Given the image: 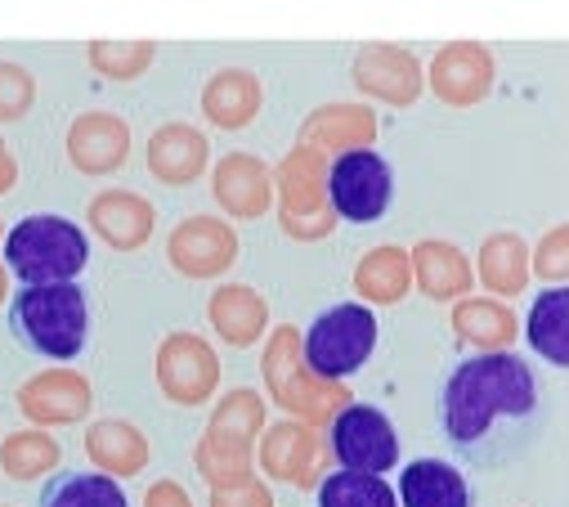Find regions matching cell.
Here are the masks:
<instances>
[{"label": "cell", "mask_w": 569, "mask_h": 507, "mask_svg": "<svg viewBox=\"0 0 569 507\" xmlns=\"http://www.w3.org/2000/svg\"><path fill=\"white\" fill-rule=\"evenodd\" d=\"M449 445L471 463H502L533 445L542 422V391L533 368L511 350H480L462 359L440 396Z\"/></svg>", "instance_id": "cell-1"}, {"label": "cell", "mask_w": 569, "mask_h": 507, "mask_svg": "<svg viewBox=\"0 0 569 507\" xmlns=\"http://www.w3.org/2000/svg\"><path fill=\"white\" fill-rule=\"evenodd\" d=\"M10 332L41 359L68 364L90 341V301L77 284L19 288L10 301Z\"/></svg>", "instance_id": "cell-2"}, {"label": "cell", "mask_w": 569, "mask_h": 507, "mask_svg": "<svg viewBox=\"0 0 569 507\" xmlns=\"http://www.w3.org/2000/svg\"><path fill=\"white\" fill-rule=\"evenodd\" d=\"M90 266V238L77 220L54 216V211H37L23 216L10 233H6V270L23 284V288H41V284H77V275Z\"/></svg>", "instance_id": "cell-3"}, {"label": "cell", "mask_w": 569, "mask_h": 507, "mask_svg": "<svg viewBox=\"0 0 569 507\" xmlns=\"http://www.w3.org/2000/svg\"><path fill=\"white\" fill-rule=\"evenodd\" d=\"M264 387L301 422H332L350 405V391L341 382H323V377H315L306 368L297 328H273V337L264 346Z\"/></svg>", "instance_id": "cell-4"}, {"label": "cell", "mask_w": 569, "mask_h": 507, "mask_svg": "<svg viewBox=\"0 0 569 507\" xmlns=\"http://www.w3.org/2000/svg\"><path fill=\"white\" fill-rule=\"evenodd\" d=\"M377 350V315L363 301H341L328 306L301 337L306 368L323 382H346L350 372H359Z\"/></svg>", "instance_id": "cell-5"}, {"label": "cell", "mask_w": 569, "mask_h": 507, "mask_svg": "<svg viewBox=\"0 0 569 507\" xmlns=\"http://www.w3.org/2000/svg\"><path fill=\"white\" fill-rule=\"evenodd\" d=\"M278 216H282V229L292 238H323L332 233L337 225V211L328 202V167H323V153L319 149H292L282 158L278 176Z\"/></svg>", "instance_id": "cell-6"}, {"label": "cell", "mask_w": 569, "mask_h": 507, "mask_svg": "<svg viewBox=\"0 0 569 507\" xmlns=\"http://www.w3.org/2000/svg\"><path fill=\"white\" fill-rule=\"evenodd\" d=\"M328 202L341 220L372 225L395 202V171L377 149H350L337 153L328 167Z\"/></svg>", "instance_id": "cell-7"}, {"label": "cell", "mask_w": 569, "mask_h": 507, "mask_svg": "<svg viewBox=\"0 0 569 507\" xmlns=\"http://www.w3.org/2000/svg\"><path fill=\"white\" fill-rule=\"evenodd\" d=\"M332 458L346 471H395L399 463V436L395 422L377 405H346L332 418Z\"/></svg>", "instance_id": "cell-8"}, {"label": "cell", "mask_w": 569, "mask_h": 507, "mask_svg": "<svg viewBox=\"0 0 569 507\" xmlns=\"http://www.w3.org/2000/svg\"><path fill=\"white\" fill-rule=\"evenodd\" d=\"M158 387L167 400L193 409L207 405L220 387V359L211 350V341H202L198 332H171L158 346Z\"/></svg>", "instance_id": "cell-9"}, {"label": "cell", "mask_w": 569, "mask_h": 507, "mask_svg": "<svg viewBox=\"0 0 569 507\" xmlns=\"http://www.w3.org/2000/svg\"><path fill=\"white\" fill-rule=\"evenodd\" d=\"M94 391L86 382V372L77 368H46L19 387V409L37 427H72L90 414Z\"/></svg>", "instance_id": "cell-10"}, {"label": "cell", "mask_w": 569, "mask_h": 507, "mask_svg": "<svg viewBox=\"0 0 569 507\" xmlns=\"http://www.w3.org/2000/svg\"><path fill=\"white\" fill-rule=\"evenodd\" d=\"M167 257L189 279H216L238 261V233H233V225H224L216 216H189L176 225Z\"/></svg>", "instance_id": "cell-11"}, {"label": "cell", "mask_w": 569, "mask_h": 507, "mask_svg": "<svg viewBox=\"0 0 569 507\" xmlns=\"http://www.w3.org/2000/svg\"><path fill=\"white\" fill-rule=\"evenodd\" d=\"M130 158V126L117 112H81L68 126V162L81 176H112Z\"/></svg>", "instance_id": "cell-12"}, {"label": "cell", "mask_w": 569, "mask_h": 507, "mask_svg": "<svg viewBox=\"0 0 569 507\" xmlns=\"http://www.w3.org/2000/svg\"><path fill=\"white\" fill-rule=\"evenodd\" d=\"M260 467L273 480H288L297 489H319V480H323V440L306 422H278L260 440Z\"/></svg>", "instance_id": "cell-13"}, {"label": "cell", "mask_w": 569, "mask_h": 507, "mask_svg": "<svg viewBox=\"0 0 569 507\" xmlns=\"http://www.w3.org/2000/svg\"><path fill=\"white\" fill-rule=\"evenodd\" d=\"M489 86H493V59H489V50L476 46V41H453V46H445V50L436 54V63H431V90H436L445 103H453V108L480 103V99L489 95Z\"/></svg>", "instance_id": "cell-14"}, {"label": "cell", "mask_w": 569, "mask_h": 507, "mask_svg": "<svg viewBox=\"0 0 569 507\" xmlns=\"http://www.w3.org/2000/svg\"><path fill=\"white\" fill-rule=\"evenodd\" d=\"M90 229L112 247V251H139L149 238H153V225H158V211L149 198H139L130 189H108L90 202Z\"/></svg>", "instance_id": "cell-15"}, {"label": "cell", "mask_w": 569, "mask_h": 507, "mask_svg": "<svg viewBox=\"0 0 569 507\" xmlns=\"http://www.w3.org/2000/svg\"><path fill=\"white\" fill-rule=\"evenodd\" d=\"M355 86L386 103H412L421 95V63L399 46H363L355 59Z\"/></svg>", "instance_id": "cell-16"}, {"label": "cell", "mask_w": 569, "mask_h": 507, "mask_svg": "<svg viewBox=\"0 0 569 507\" xmlns=\"http://www.w3.org/2000/svg\"><path fill=\"white\" fill-rule=\"evenodd\" d=\"M211 193H216V202H220L229 216L256 220V216H264L269 202H273V176H269V167H264L260 158H251V153H229V158L216 167V176H211Z\"/></svg>", "instance_id": "cell-17"}, {"label": "cell", "mask_w": 569, "mask_h": 507, "mask_svg": "<svg viewBox=\"0 0 569 507\" xmlns=\"http://www.w3.org/2000/svg\"><path fill=\"white\" fill-rule=\"evenodd\" d=\"M207 136L198 131V126H184V121H167L153 131L149 140V171L171 185V189H184L193 185L202 171H207Z\"/></svg>", "instance_id": "cell-18"}, {"label": "cell", "mask_w": 569, "mask_h": 507, "mask_svg": "<svg viewBox=\"0 0 569 507\" xmlns=\"http://www.w3.org/2000/svg\"><path fill=\"white\" fill-rule=\"evenodd\" d=\"M399 507H471L467 476L445 458H412L399 471Z\"/></svg>", "instance_id": "cell-19"}, {"label": "cell", "mask_w": 569, "mask_h": 507, "mask_svg": "<svg viewBox=\"0 0 569 507\" xmlns=\"http://www.w3.org/2000/svg\"><path fill=\"white\" fill-rule=\"evenodd\" d=\"M412 261V279L417 288L431 297V301H458L462 292H471V261L462 257V251L453 242H440V238H426L408 251Z\"/></svg>", "instance_id": "cell-20"}, {"label": "cell", "mask_w": 569, "mask_h": 507, "mask_svg": "<svg viewBox=\"0 0 569 507\" xmlns=\"http://www.w3.org/2000/svg\"><path fill=\"white\" fill-rule=\"evenodd\" d=\"M372 136H377V117L363 103H328L310 112V121L301 126V145L319 153L323 149H337V153L372 149Z\"/></svg>", "instance_id": "cell-21"}, {"label": "cell", "mask_w": 569, "mask_h": 507, "mask_svg": "<svg viewBox=\"0 0 569 507\" xmlns=\"http://www.w3.org/2000/svg\"><path fill=\"white\" fill-rule=\"evenodd\" d=\"M86 454L103 476H139L149 467V436L139 431L134 422L121 418H103L86 431Z\"/></svg>", "instance_id": "cell-22"}, {"label": "cell", "mask_w": 569, "mask_h": 507, "mask_svg": "<svg viewBox=\"0 0 569 507\" xmlns=\"http://www.w3.org/2000/svg\"><path fill=\"white\" fill-rule=\"evenodd\" d=\"M202 112L224 126V131H242V126L260 112V77L247 68H224L207 81L202 90Z\"/></svg>", "instance_id": "cell-23"}, {"label": "cell", "mask_w": 569, "mask_h": 507, "mask_svg": "<svg viewBox=\"0 0 569 507\" xmlns=\"http://www.w3.org/2000/svg\"><path fill=\"white\" fill-rule=\"evenodd\" d=\"M207 315H211V328H216L229 346H251V341H260V332L269 328V306H264V297H260L256 288H247V284L220 288V292L211 297Z\"/></svg>", "instance_id": "cell-24"}, {"label": "cell", "mask_w": 569, "mask_h": 507, "mask_svg": "<svg viewBox=\"0 0 569 507\" xmlns=\"http://www.w3.org/2000/svg\"><path fill=\"white\" fill-rule=\"evenodd\" d=\"M408 284H412V261H408L403 247H372L368 257L359 261V270H355V288L372 306L403 301L408 297Z\"/></svg>", "instance_id": "cell-25"}, {"label": "cell", "mask_w": 569, "mask_h": 507, "mask_svg": "<svg viewBox=\"0 0 569 507\" xmlns=\"http://www.w3.org/2000/svg\"><path fill=\"white\" fill-rule=\"evenodd\" d=\"M525 332H529V346H533L547 364L569 368V284L538 292Z\"/></svg>", "instance_id": "cell-26"}, {"label": "cell", "mask_w": 569, "mask_h": 507, "mask_svg": "<svg viewBox=\"0 0 569 507\" xmlns=\"http://www.w3.org/2000/svg\"><path fill=\"white\" fill-rule=\"evenodd\" d=\"M480 279L498 297H516L529 284V247L520 233H493L480 247Z\"/></svg>", "instance_id": "cell-27"}, {"label": "cell", "mask_w": 569, "mask_h": 507, "mask_svg": "<svg viewBox=\"0 0 569 507\" xmlns=\"http://www.w3.org/2000/svg\"><path fill=\"white\" fill-rule=\"evenodd\" d=\"M59 463H63V449L46 427L14 431V436H6V445H0V471L10 480H37V476L54 471Z\"/></svg>", "instance_id": "cell-28"}, {"label": "cell", "mask_w": 569, "mask_h": 507, "mask_svg": "<svg viewBox=\"0 0 569 507\" xmlns=\"http://www.w3.org/2000/svg\"><path fill=\"white\" fill-rule=\"evenodd\" d=\"M453 328L476 350H507V341L516 337V315L502 301L480 297V301H462L453 310Z\"/></svg>", "instance_id": "cell-29"}, {"label": "cell", "mask_w": 569, "mask_h": 507, "mask_svg": "<svg viewBox=\"0 0 569 507\" xmlns=\"http://www.w3.org/2000/svg\"><path fill=\"white\" fill-rule=\"evenodd\" d=\"M193 458H198V471H202V480H207L211 489H233V485L256 480V471H251V445H247V440L207 431Z\"/></svg>", "instance_id": "cell-30"}, {"label": "cell", "mask_w": 569, "mask_h": 507, "mask_svg": "<svg viewBox=\"0 0 569 507\" xmlns=\"http://www.w3.org/2000/svg\"><path fill=\"white\" fill-rule=\"evenodd\" d=\"M41 507H130V498L103 471H68L46 485Z\"/></svg>", "instance_id": "cell-31"}, {"label": "cell", "mask_w": 569, "mask_h": 507, "mask_svg": "<svg viewBox=\"0 0 569 507\" xmlns=\"http://www.w3.org/2000/svg\"><path fill=\"white\" fill-rule=\"evenodd\" d=\"M319 507H399V494L386 476L341 467L319 480Z\"/></svg>", "instance_id": "cell-32"}, {"label": "cell", "mask_w": 569, "mask_h": 507, "mask_svg": "<svg viewBox=\"0 0 569 507\" xmlns=\"http://www.w3.org/2000/svg\"><path fill=\"white\" fill-rule=\"evenodd\" d=\"M153 54H158L153 41H90V68L112 81H134L153 63Z\"/></svg>", "instance_id": "cell-33"}, {"label": "cell", "mask_w": 569, "mask_h": 507, "mask_svg": "<svg viewBox=\"0 0 569 507\" xmlns=\"http://www.w3.org/2000/svg\"><path fill=\"white\" fill-rule=\"evenodd\" d=\"M260 427H264V400H260L256 391H229V396L216 405L207 431L233 436V440H247V445H251V440L260 436Z\"/></svg>", "instance_id": "cell-34"}, {"label": "cell", "mask_w": 569, "mask_h": 507, "mask_svg": "<svg viewBox=\"0 0 569 507\" xmlns=\"http://www.w3.org/2000/svg\"><path fill=\"white\" fill-rule=\"evenodd\" d=\"M37 103V77L23 63H0V121H23Z\"/></svg>", "instance_id": "cell-35"}, {"label": "cell", "mask_w": 569, "mask_h": 507, "mask_svg": "<svg viewBox=\"0 0 569 507\" xmlns=\"http://www.w3.org/2000/svg\"><path fill=\"white\" fill-rule=\"evenodd\" d=\"M538 275L542 279H569V225L551 229L542 242H538Z\"/></svg>", "instance_id": "cell-36"}, {"label": "cell", "mask_w": 569, "mask_h": 507, "mask_svg": "<svg viewBox=\"0 0 569 507\" xmlns=\"http://www.w3.org/2000/svg\"><path fill=\"white\" fill-rule=\"evenodd\" d=\"M211 507H273V494L260 480H247L233 489H211Z\"/></svg>", "instance_id": "cell-37"}, {"label": "cell", "mask_w": 569, "mask_h": 507, "mask_svg": "<svg viewBox=\"0 0 569 507\" xmlns=\"http://www.w3.org/2000/svg\"><path fill=\"white\" fill-rule=\"evenodd\" d=\"M144 507H193V498H189V489L180 480H158L144 494Z\"/></svg>", "instance_id": "cell-38"}, {"label": "cell", "mask_w": 569, "mask_h": 507, "mask_svg": "<svg viewBox=\"0 0 569 507\" xmlns=\"http://www.w3.org/2000/svg\"><path fill=\"white\" fill-rule=\"evenodd\" d=\"M19 185V162H14V153H10V145L0 140V193H10Z\"/></svg>", "instance_id": "cell-39"}, {"label": "cell", "mask_w": 569, "mask_h": 507, "mask_svg": "<svg viewBox=\"0 0 569 507\" xmlns=\"http://www.w3.org/2000/svg\"><path fill=\"white\" fill-rule=\"evenodd\" d=\"M10 301V275H6V261H0V306Z\"/></svg>", "instance_id": "cell-40"}, {"label": "cell", "mask_w": 569, "mask_h": 507, "mask_svg": "<svg viewBox=\"0 0 569 507\" xmlns=\"http://www.w3.org/2000/svg\"><path fill=\"white\" fill-rule=\"evenodd\" d=\"M0 242H6V220H0Z\"/></svg>", "instance_id": "cell-41"}]
</instances>
